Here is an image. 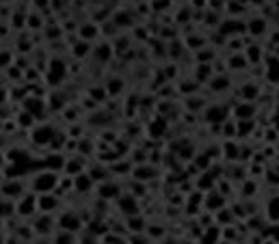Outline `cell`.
<instances>
[{
  "instance_id": "obj_26",
  "label": "cell",
  "mask_w": 279,
  "mask_h": 244,
  "mask_svg": "<svg viewBox=\"0 0 279 244\" xmlns=\"http://www.w3.org/2000/svg\"><path fill=\"white\" fill-rule=\"evenodd\" d=\"M268 69H266V78L271 83H279V59L277 57H268Z\"/></svg>"
},
{
  "instance_id": "obj_18",
  "label": "cell",
  "mask_w": 279,
  "mask_h": 244,
  "mask_svg": "<svg viewBox=\"0 0 279 244\" xmlns=\"http://www.w3.org/2000/svg\"><path fill=\"white\" fill-rule=\"evenodd\" d=\"M266 31V20L264 17H251V20L247 22V33L253 35V37H262Z\"/></svg>"
},
{
  "instance_id": "obj_2",
  "label": "cell",
  "mask_w": 279,
  "mask_h": 244,
  "mask_svg": "<svg viewBox=\"0 0 279 244\" xmlns=\"http://www.w3.org/2000/svg\"><path fill=\"white\" fill-rule=\"evenodd\" d=\"M15 205H17V216H22V219H31V216H37V214H39V207H37V193H33V191L17 199Z\"/></svg>"
},
{
  "instance_id": "obj_13",
  "label": "cell",
  "mask_w": 279,
  "mask_h": 244,
  "mask_svg": "<svg viewBox=\"0 0 279 244\" xmlns=\"http://www.w3.org/2000/svg\"><path fill=\"white\" fill-rule=\"evenodd\" d=\"M232 115L236 117V121H242V119H253V117H256V106H253V102H242V99H240L238 104H234Z\"/></svg>"
},
{
  "instance_id": "obj_6",
  "label": "cell",
  "mask_w": 279,
  "mask_h": 244,
  "mask_svg": "<svg viewBox=\"0 0 279 244\" xmlns=\"http://www.w3.org/2000/svg\"><path fill=\"white\" fill-rule=\"evenodd\" d=\"M225 205H227V197H225L219 188H212V191H208L204 195V210L219 212V210H223Z\"/></svg>"
},
{
  "instance_id": "obj_33",
  "label": "cell",
  "mask_w": 279,
  "mask_h": 244,
  "mask_svg": "<svg viewBox=\"0 0 279 244\" xmlns=\"http://www.w3.org/2000/svg\"><path fill=\"white\" fill-rule=\"evenodd\" d=\"M26 24H29L31 29H39V26H41V17H39V15H29Z\"/></svg>"
},
{
  "instance_id": "obj_28",
  "label": "cell",
  "mask_w": 279,
  "mask_h": 244,
  "mask_svg": "<svg viewBox=\"0 0 279 244\" xmlns=\"http://www.w3.org/2000/svg\"><path fill=\"white\" fill-rule=\"evenodd\" d=\"M245 54H247V59H249L251 65H258V63L264 61V52H262V48H260V46H251V48H247Z\"/></svg>"
},
{
  "instance_id": "obj_3",
  "label": "cell",
  "mask_w": 279,
  "mask_h": 244,
  "mask_svg": "<svg viewBox=\"0 0 279 244\" xmlns=\"http://www.w3.org/2000/svg\"><path fill=\"white\" fill-rule=\"evenodd\" d=\"M26 193V186L22 179L17 177H11V179H5L3 182V199H11V201H17L20 197H24Z\"/></svg>"
},
{
  "instance_id": "obj_21",
  "label": "cell",
  "mask_w": 279,
  "mask_h": 244,
  "mask_svg": "<svg viewBox=\"0 0 279 244\" xmlns=\"http://www.w3.org/2000/svg\"><path fill=\"white\" fill-rule=\"evenodd\" d=\"M165 130H167V119H165V117L149 121V125H147V132H149L151 139H160V137L165 134Z\"/></svg>"
},
{
  "instance_id": "obj_27",
  "label": "cell",
  "mask_w": 279,
  "mask_h": 244,
  "mask_svg": "<svg viewBox=\"0 0 279 244\" xmlns=\"http://www.w3.org/2000/svg\"><path fill=\"white\" fill-rule=\"evenodd\" d=\"M223 156L225 160H240V151L236 147V143H230V139L223 143Z\"/></svg>"
},
{
  "instance_id": "obj_7",
  "label": "cell",
  "mask_w": 279,
  "mask_h": 244,
  "mask_svg": "<svg viewBox=\"0 0 279 244\" xmlns=\"http://www.w3.org/2000/svg\"><path fill=\"white\" fill-rule=\"evenodd\" d=\"M232 111L227 106H219V104H208L204 108V115H206V121L208 123H214V125H221L227 121V115Z\"/></svg>"
},
{
  "instance_id": "obj_19",
  "label": "cell",
  "mask_w": 279,
  "mask_h": 244,
  "mask_svg": "<svg viewBox=\"0 0 279 244\" xmlns=\"http://www.w3.org/2000/svg\"><path fill=\"white\" fill-rule=\"evenodd\" d=\"M240 99L242 102H256V97L260 95V87L258 85H253V83H245L240 87Z\"/></svg>"
},
{
  "instance_id": "obj_1",
  "label": "cell",
  "mask_w": 279,
  "mask_h": 244,
  "mask_svg": "<svg viewBox=\"0 0 279 244\" xmlns=\"http://www.w3.org/2000/svg\"><path fill=\"white\" fill-rule=\"evenodd\" d=\"M57 188H59V175L55 173V171H50V169L37 173V175L33 177V184H31V191L37 193V195H41V193H55Z\"/></svg>"
},
{
  "instance_id": "obj_30",
  "label": "cell",
  "mask_w": 279,
  "mask_h": 244,
  "mask_svg": "<svg viewBox=\"0 0 279 244\" xmlns=\"http://www.w3.org/2000/svg\"><path fill=\"white\" fill-rule=\"evenodd\" d=\"M123 87H125V83L121 78H111L109 83H106V91H109V95H119L123 91Z\"/></svg>"
},
{
  "instance_id": "obj_31",
  "label": "cell",
  "mask_w": 279,
  "mask_h": 244,
  "mask_svg": "<svg viewBox=\"0 0 279 244\" xmlns=\"http://www.w3.org/2000/svg\"><path fill=\"white\" fill-rule=\"evenodd\" d=\"M35 119H37V117L33 113L24 111V113L17 115V125H20V128H35Z\"/></svg>"
},
{
  "instance_id": "obj_5",
  "label": "cell",
  "mask_w": 279,
  "mask_h": 244,
  "mask_svg": "<svg viewBox=\"0 0 279 244\" xmlns=\"http://www.w3.org/2000/svg\"><path fill=\"white\" fill-rule=\"evenodd\" d=\"M57 225L59 229H65V231H74L78 233L80 229H83V221H80V216L74 212V210H67V212H61L59 219H57Z\"/></svg>"
},
{
  "instance_id": "obj_23",
  "label": "cell",
  "mask_w": 279,
  "mask_h": 244,
  "mask_svg": "<svg viewBox=\"0 0 279 244\" xmlns=\"http://www.w3.org/2000/svg\"><path fill=\"white\" fill-rule=\"evenodd\" d=\"M80 35V39H85V41H95L97 39V35H100V29H97V24H91V22H87L83 29L78 31Z\"/></svg>"
},
{
  "instance_id": "obj_22",
  "label": "cell",
  "mask_w": 279,
  "mask_h": 244,
  "mask_svg": "<svg viewBox=\"0 0 279 244\" xmlns=\"http://www.w3.org/2000/svg\"><path fill=\"white\" fill-rule=\"evenodd\" d=\"M52 244H78L76 242V233L59 229V231H55V236H52Z\"/></svg>"
},
{
  "instance_id": "obj_17",
  "label": "cell",
  "mask_w": 279,
  "mask_h": 244,
  "mask_svg": "<svg viewBox=\"0 0 279 244\" xmlns=\"http://www.w3.org/2000/svg\"><path fill=\"white\" fill-rule=\"evenodd\" d=\"M230 87H232V80L227 74H214V78L208 83V89L212 93H223V91H227Z\"/></svg>"
},
{
  "instance_id": "obj_34",
  "label": "cell",
  "mask_w": 279,
  "mask_h": 244,
  "mask_svg": "<svg viewBox=\"0 0 279 244\" xmlns=\"http://www.w3.org/2000/svg\"><path fill=\"white\" fill-rule=\"evenodd\" d=\"M219 244H238V242H232V240H221Z\"/></svg>"
},
{
  "instance_id": "obj_20",
  "label": "cell",
  "mask_w": 279,
  "mask_h": 244,
  "mask_svg": "<svg viewBox=\"0 0 279 244\" xmlns=\"http://www.w3.org/2000/svg\"><path fill=\"white\" fill-rule=\"evenodd\" d=\"M63 173L76 177V175H80V173H85V165H83V162H80L76 156H74V158L67 156V162H65V169H63Z\"/></svg>"
},
{
  "instance_id": "obj_25",
  "label": "cell",
  "mask_w": 279,
  "mask_h": 244,
  "mask_svg": "<svg viewBox=\"0 0 279 244\" xmlns=\"http://www.w3.org/2000/svg\"><path fill=\"white\" fill-rule=\"evenodd\" d=\"M214 59H217V50H214V48H206L204 46L201 50L195 52V61L197 63H210V65H212Z\"/></svg>"
},
{
  "instance_id": "obj_24",
  "label": "cell",
  "mask_w": 279,
  "mask_h": 244,
  "mask_svg": "<svg viewBox=\"0 0 279 244\" xmlns=\"http://www.w3.org/2000/svg\"><path fill=\"white\" fill-rule=\"evenodd\" d=\"M71 52H74V57L76 59H85L89 57V54H93V46H91V41H85V39H80L74 48H71Z\"/></svg>"
},
{
  "instance_id": "obj_9",
  "label": "cell",
  "mask_w": 279,
  "mask_h": 244,
  "mask_svg": "<svg viewBox=\"0 0 279 244\" xmlns=\"http://www.w3.org/2000/svg\"><path fill=\"white\" fill-rule=\"evenodd\" d=\"M158 177V169H154L151 165H134L132 167V179H137V182H143V184H147L151 182V179H156Z\"/></svg>"
},
{
  "instance_id": "obj_4",
  "label": "cell",
  "mask_w": 279,
  "mask_h": 244,
  "mask_svg": "<svg viewBox=\"0 0 279 244\" xmlns=\"http://www.w3.org/2000/svg\"><path fill=\"white\" fill-rule=\"evenodd\" d=\"M117 205H119V214H123L125 219L134 216V214H141L139 197H134L132 193H121V197L117 199Z\"/></svg>"
},
{
  "instance_id": "obj_12",
  "label": "cell",
  "mask_w": 279,
  "mask_h": 244,
  "mask_svg": "<svg viewBox=\"0 0 279 244\" xmlns=\"http://www.w3.org/2000/svg\"><path fill=\"white\" fill-rule=\"evenodd\" d=\"M55 128L52 125H35V132H33V141L37 143V145H50L52 139H55Z\"/></svg>"
},
{
  "instance_id": "obj_15",
  "label": "cell",
  "mask_w": 279,
  "mask_h": 244,
  "mask_svg": "<svg viewBox=\"0 0 279 244\" xmlns=\"http://www.w3.org/2000/svg\"><path fill=\"white\" fill-rule=\"evenodd\" d=\"M97 184H95V179L91 177L85 171V173H80V175H76L74 177V191L76 193H80V195H87V193H91L93 188H95Z\"/></svg>"
},
{
  "instance_id": "obj_11",
  "label": "cell",
  "mask_w": 279,
  "mask_h": 244,
  "mask_svg": "<svg viewBox=\"0 0 279 244\" xmlns=\"http://www.w3.org/2000/svg\"><path fill=\"white\" fill-rule=\"evenodd\" d=\"M264 219L268 225H279V193L266 199L264 205Z\"/></svg>"
},
{
  "instance_id": "obj_10",
  "label": "cell",
  "mask_w": 279,
  "mask_h": 244,
  "mask_svg": "<svg viewBox=\"0 0 279 244\" xmlns=\"http://www.w3.org/2000/svg\"><path fill=\"white\" fill-rule=\"evenodd\" d=\"M95 188H97V197H100L102 201H113V199L121 197V188L115 182H109V179H106V182H100Z\"/></svg>"
},
{
  "instance_id": "obj_8",
  "label": "cell",
  "mask_w": 279,
  "mask_h": 244,
  "mask_svg": "<svg viewBox=\"0 0 279 244\" xmlns=\"http://www.w3.org/2000/svg\"><path fill=\"white\" fill-rule=\"evenodd\" d=\"M37 207H39V214H55L61 207L59 195L57 193H41V195H37Z\"/></svg>"
},
{
  "instance_id": "obj_14",
  "label": "cell",
  "mask_w": 279,
  "mask_h": 244,
  "mask_svg": "<svg viewBox=\"0 0 279 244\" xmlns=\"http://www.w3.org/2000/svg\"><path fill=\"white\" fill-rule=\"evenodd\" d=\"M147 227L149 225L141 214H134V216L125 219V229H128V233H132V236H141L143 231H147Z\"/></svg>"
},
{
  "instance_id": "obj_16",
  "label": "cell",
  "mask_w": 279,
  "mask_h": 244,
  "mask_svg": "<svg viewBox=\"0 0 279 244\" xmlns=\"http://www.w3.org/2000/svg\"><path fill=\"white\" fill-rule=\"evenodd\" d=\"M249 65H251V63H249L245 52H232L230 57H227V69L242 71V69H247Z\"/></svg>"
},
{
  "instance_id": "obj_32",
  "label": "cell",
  "mask_w": 279,
  "mask_h": 244,
  "mask_svg": "<svg viewBox=\"0 0 279 244\" xmlns=\"http://www.w3.org/2000/svg\"><path fill=\"white\" fill-rule=\"evenodd\" d=\"M256 188H258V184L253 182V179H245V182H242V197H247V199H251V197H256Z\"/></svg>"
},
{
  "instance_id": "obj_29",
  "label": "cell",
  "mask_w": 279,
  "mask_h": 244,
  "mask_svg": "<svg viewBox=\"0 0 279 244\" xmlns=\"http://www.w3.org/2000/svg\"><path fill=\"white\" fill-rule=\"evenodd\" d=\"M111 52H113V48H111V43H102V46H97L95 50H93V57L97 59V61H102V63H106L111 59Z\"/></svg>"
}]
</instances>
